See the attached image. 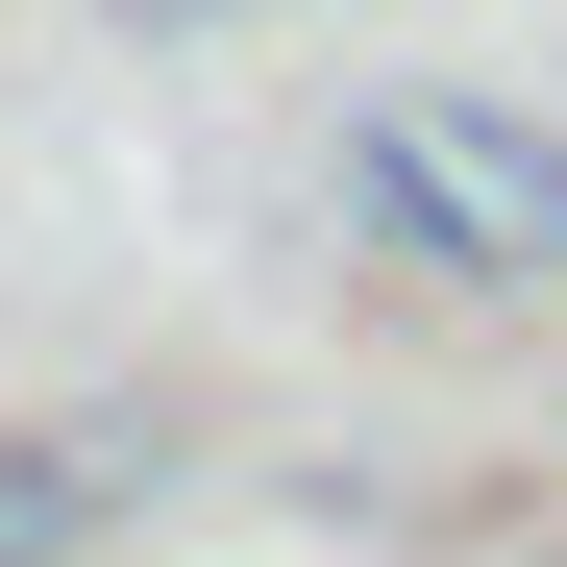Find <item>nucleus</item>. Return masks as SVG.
<instances>
[{
	"mask_svg": "<svg viewBox=\"0 0 567 567\" xmlns=\"http://www.w3.org/2000/svg\"><path fill=\"white\" fill-rule=\"evenodd\" d=\"M346 198L395 223V271H444V297H567V124L494 100V74L346 100Z\"/></svg>",
	"mask_w": 567,
	"mask_h": 567,
	"instance_id": "1",
	"label": "nucleus"
},
{
	"mask_svg": "<svg viewBox=\"0 0 567 567\" xmlns=\"http://www.w3.org/2000/svg\"><path fill=\"white\" fill-rule=\"evenodd\" d=\"M124 494H148V468H124L100 420H0V567H74V543H124Z\"/></svg>",
	"mask_w": 567,
	"mask_h": 567,
	"instance_id": "2",
	"label": "nucleus"
},
{
	"mask_svg": "<svg viewBox=\"0 0 567 567\" xmlns=\"http://www.w3.org/2000/svg\"><path fill=\"white\" fill-rule=\"evenodd\" d=\"M124 25H271V0H124Z\"/></svg>",
	"mask_w": 567,
	"mask_h": 567,
	"instance_id": "3",
	"label": "nucleus"
}]
</instances>
